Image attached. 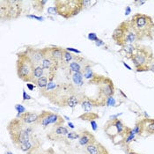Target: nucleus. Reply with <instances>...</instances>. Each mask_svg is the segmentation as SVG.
<instances>
[{"instance_id": "f257e3e1", "label": "nucleus", "mask_w": 154, "mask_h": 154, "mask_svg": "<svg viewBox=\"0 0 154 154\" xmlns=\"http://www.w3.org/2000/svg\"><path fill=\"white\" fill-rule=\"evenodd\" d=\"M7 131L9 133L12 143L19 148L21 144L31 141L34 137V128L31 124H26L18 117L12 119L7 124Z\"/></svg>"}, {"instance_id": "f03ea898", "label": "nucleus", "mask_w": 154, "mask_h": 154, "mask_svg": "<svg viewBox=\"0 0 154 154\" xmlns=\"http://www.w3.org/2000/svg\"><path fill=\"white\" fill-rule=\"evenodd\" d=\"M133 30L137 35L139 41L144 39L152 40L154 22L152 18L143 13H136L130 20Z\"/></svg>"}, {"instance_id": "7ed1b4c3", "label": "nucleus", "mask_w": 154, "mask_h": 154, "mask_svg": "<svg viewBox=\"0 0 154 154\" xmlns=\"http://www.w3.org/2000/svg\"><path fill=\"white\" fill-rule=\"evenodd\" d=\"M112 39L120 47H123L127 44H137V42H140L138 36L131 26L130 20L119 24L112 34Z\"/></svg>"}, {"instance_id": "20e7f679", "label": "nucleus", "mask_w": 154, "mask_h": 154, "mask_svg": "<svg viewBox=\"0 0 154 154\" xmlns=\"http://www.w3.org/2000/svg\"><path fill=\"white\" fill-rule=\"evenodd\" d=\"M154 58L152 50L150 47L137 44L131 57L137 72L149 71V66Z\"/></svg>"}, {"instance_id": "39448f33", "label": "nucleus", "mask_w": 154, "mask_h": 154, "mask_svg": "<svg viewBox=\"0 0 154 154\" xmlns=\"http://www.w3.org/2000/svg\"><path fill=\"white\" fill-rule=\"evenodd\" d=\"M35 65L28 58L25 51L17 53V62H16V69L17 75L20 79L26 83L34 82V71Z\"/></svg>"}, {"instance_id": "423d86ee", "label": "nucleus", "mask_w": 154, "mask_h": 154, "mask_svg": "<svg viewBox=\"0 0 154 154\" xmlns=\"http://www.w3.org/2000/svg\"><path fill=\"white\" fill-rule=\"evenodd\" d=\"M57 14L63 19H71L82 12L83 0H56L54 1Z\"/></svg>"}, {"instance_id": "0eeeda50", "label": "nucleus", "mask_w": 154, "mask_h": 154, "mask_svg": "<svg viewBox=\"0 0 154 154\" xmlns=\"http://www.w3.org/2000/svg\"><path fill=\"white\" fill-rule=\"evenodd\" d=\"M22 1L20 0H1L0 18L2 20H11L19 18L22 12Z\"/></svg>"}, {"instance_id": "6e6552de", "label": "nucleus", "mask_w": 154, "mask_h": 154, "mask_svg": "<svg viewBox=\"0 0 154 154\" xmlns=\"http://www.w3.org/2000/svg\"><path fill=\"white\" fill-rule=\"evenodd\" d=\"M131 128L126 126L121 119H109L104 125V131L112 141L120 137L122 139L125 137L126 133Z\"/></svg>"}, {"instance_id": "1a4fd4ad", "label": "nucleus", "mask_w": 154, "mask_h": 154, "mask_svg": "<svg viewBox=\"0 0 154 154\" xmlns=\"http://www.w3.org/2000/svg\"><path fill=\"white\" fill-rule=\"evenodd\" d=\"M91 83L96 84L99 89V99L105 100L107 98L115 94V85L113 81L107 77L97 75L94 79L90 81Z\"/></svg>"}, {"instance_id": "9d476101", "label": "nucleus", "mask_w": 154, "mask_h": 154, "mask_svg": "<svg viewBox=\"0 0 154 154\" xmlns=\"http://www.w3.org/2000/svg\"><path fill=\"white\" fill-rule=\"evenodd\" d=\"M35 124L42 126L43 128H47L50 125H53V127L62 126L64 124V119L63 116H61L58 114L43 110L41 114H39V117Z\"/></svg>"}, {"instance_id": "9b49d317", "label": "nucleus", "mask_w": 154, "mask_h": 154, "mask_svg": "<svg viewBox=\"0 0 154 154\" xmlns=\"http://www.w3.org/2000/svg\"><path fill=\"white\" fill-rule=\"evenodd\" d=\"M63 49L64 48H63L50 46L42 48V52L44 55L49 57L51 59L54 60L61 66L63 64Z\"/></svg>"}, {"instance_id": "f8f14e48", "label": "nucleus", "mask_w": 154, "mask_h": 154, "mask_svg": "<svg viewBox=\"0 0 154 154\" xmlns=\"http://www.w3.org/2000/svg\"><path fill=\"white\" fill-rule=\"evenodd\" d=\"M69 131L63 125L62 126H54L47 135V137L51 141H63L67 138Z\"/></svg>"}, {"instance_id": "ddd939ff", "label": "nucleus", "mask_w": 154, "mask_h": 154, "mask_svg": "<svg viewBox=\"0 0 154 154\" xmlns=\"http://www.w3.org/2000/svg\"><path fill=\"white\" fill-rule=\"evenodd\" d=\"M28 58L31 60V62L34 63L35 66L41 65L42 61L43 59V52L42 48H37L27 46L24 50Z\"/></svg>"}, {"instance_id": "4468645a", "label": "nucleus", "mask_w": 154, "mask_h": 154, "mask_svg": "<svg viewBox=\"0 0 154 154\" xmlns=\"http://www.w3.org/2000/svg\"><path fill=\"white\" fill-rule=\"evenodd\" d=\"M80 105L85 112H91L94 107L105 106V100H100V99H98V100L90 99V98L85 96Z\"/></svg>"}, {"instance_id": "2eb2a0df", "label": "nucleus", "mask_w": 154, "mask_h": 154, "mask_svg": "<svg viewBox=\"0 0 154 154\" xmlns=\"http://www.w3.org/2000/svg\"><path fill=\"white\" fill-rule=\"evenodd\" d=\"M85 152L86 154H110L107 148L97 140L85 146Z\"/></svg>"}, {"instance_id": "dca6fc26", "label": "nucleus", "mask_w": 154, "mask_h": 154, "mask_svg": "<svg viewBox=\"0 0 154 154\" xmlns=\"http://www.w3.org/2000/svg\"><path fill=\"white\" fill-rule=\"evenodd\" d=\"M41 65H42V68L47 71V72H48V73L56 72L57 70L60 67V65L57 63H56L54 60L51 59L49 57H48V56L44 55V54H43V59L42 61Z\"/></svg>"}, {"instance_id": "f3484780", "label": "nucleus", "mask_w": 154, "mask_h": 154, "mask_svg": "<svg viewBox=\"0 0 154 154\" xmlns=\"http://www.w3.org/2000/svg\"><path fill=\"white\" fill-rule=\"evenodd\" d=\"M141 125L143 133L148 135H154V119L143 118L137 121Z\"/></svg>"}, {"instance_id": "a211bd4d", "label": "nucleus", "mask_w": 154, "mask_h": 154, "mask_svg": "<svg viewBox=\"0 0 154 154\" xmlns=\"http://www.w3.org/2000/svg\"><path fill=\"white\" fill-rule=\"evenodd\" d=\"M95 140H96V138L93 133H91L88 131H84L80 133V137L79 138V143L81 146L85 147L88 144H90L91 143L94 142Z\"/></svg>"}, {"instance_id": "6ab92c4d", "label": "nucleus", "mask_w": 154, "mask_h": 154, "mask_svg": "<svg viewBox=\"0 0 154 154\" xmlns=\"http://www.w3.org/2000/svg\"><path fill=\"white\" fill-rule=\"evenodd\" d=\"M39 117V114L37 113H33V112H26L22 115H20V116H18V118H20L23 122L26 124H35L37 120Z\"/></svg>"}, {"instance_id": "aec40b11", "label": "nucleus", "mask_w": 154, "mask_h": 154, "mask_svg": "<svg viewBox=\"0 0 154 154\" xmlns=\"http://www.w3.org/2000/svg\"><path fill=\"white\" fill-rule=\"evenodd\" d=\"M137 44H127L123 47H122V48L119 50V53L121 55H122V57H125L127 58H130L132 57L135 49H136V47H137Z\"/></svg>"}, {"instance_id": "412c9836", "label": "nucleus", "mask_w": 154, "mask_h": 154, "mask_svg": "<svg viewBox=\"0 0 154 154\" xmlns=\"http://www.w3.org/2000/svg\"><path fill=\"white\" fill-rule=\"evenodd\" d=\"M37 145H41V143H40L39 141H38V139H37L35 137L31 141L26 143H24V144H21V145L19 147V149H20V150H21L22 152H28L29 151H31L33 148H35V147L37 146Z\"/></svg>"}, {"instance_id": "4be33fe9", "label": "nucleus", "mask_w": 154, "mask_h": 154, "mask_svg": "<svg viewBox=\"0 0 154 154\" xmlns=\"http://www.w3.org/2000/svg\"><path fill=\"white\" fill-rule=\"evenodd\" d=\"M82 73H83L84 79H87V80H90V81H92V80L94 79L95 76H96V74H95L94 72V71H93L92 66H91L89 63H85V64L84 65Z\"/></svg>"}, {"instance_id": "5701e85b", "label": "nucleus", "mask_w": 154, "mask_h": 154, "mask_svg": "<svg viewBox=\"0 0 154 154\" xmlns=\"http://www.w3.org/2000/svg\"><path fill=\"white\" fill-rule=\"evenodd\" d=\"M71 80L77 87H80L84 85V76L82 72H72Z\"/></svg>"}, {"instance_id": "b1692460", "label": "nucleus", "mask_w": 154, "mask_h": 154, "mask_svg": "<svg viewBox=\"0 0 154 154\" xmlns=\"http://www.w3.org/2000/svg\"><path fill=\"white\" fill-rule=\"evenodd\" d=\"M75 59H76V57H75ZM81 59L82 58L77 57V61L74 60V61H72L71 63L69 64V69L71 70V72H82L83 71L84 66H81V64L79 63H80L79 60Z\"/></svg>"}, {"instance_id": "393cba45", "label": "nucleus", "mask_w": 154, "mask_h": 154, "mask_svg": "<svg viewBox=\"0 0 154 154\" xmlns=\"http://www.w3.org/2000/svg\"><path fill=\"white\" fill-rule=\"evenodd\" d=\"M48 74L44 75L43 77H42V78H40V79H38L35 82V84L40 88L41 91H42V90H44V89L47 87L48 83Z\"/></svg>"}, {"instance_id": "a878e982", "label": "nucleus", "mask_w": 154, "mask_h": 154, "mask_svg": "<svg viewBox=\"0 0 154 154\" xmlns=\"http://www.w3.org/2000/svg\"><path fill=\"white\" fill-rule=\"evenodd\" d=\"M46 72L47 71H45L42 65H37L35 67V71H34V82L33 84H35L36 80L42 77H43L44 75H46Z\"/></svg>"}, {"instance_id": "bb28decb", "label": "nucleus", "mask_w": 154, "mask_h": 154, "mask_svg": "<svg viewBox=\"0 0 154 154\" xmlns=\"http://www.w3.org/2000/svg\"><path fill=\"white\" fill-rule=\"evenodd\" d=\"M31 3H32L33 7L35 11L39 12H42L43 9H44V6L48 3V1L47 0H35V1H32Z\"/></svg>"}, {"instance_id": "cd10ccee", "label": "nucleus", "mask_w": 154, "mask_h": 154, "mask_svg": "<svg viewBox=\"0 0 154 154\" xmlns=\"http://www.w3.org/2000/svg\"><path fill=\"white\" fill-rule=\"evenodd\" d=\"M79 119L83 120V121H94L95 119L99 118V115L96 114V113H94V112H85L84 113L83 115H81L79 117Z\"/></svg>"}, {"instance_id": "c85d7f7f", "label": "nucleus", "mask_w": 154, "mask_h": 154, "mask_svg": "<svg viewBox=\"0 0 154 154\" xmlns=\"http://www.w3.org/2000/svg\"><path fill=\"white\" fill-rule=\"evenodd\" d=\"M75 60V57H73V55L71 52L67 51L65 48L63 49V64H70L72 61Z\"/></svg>"}, {"instance_id": "c756f323", "label": "nucleus", "mask_w": 154, "mask_h": 154, "mask_svg": "<svg viewBox=\"0 0 154 154\" xmlns=\"http://www.w3.org/2000/svg\"><path fill=\"white\" fill-rule=\"evenodd\" d=\"M27 154H48V151L42 149L41 145H37L35 148H33L31 151H29Z\"/></svg>"}, {"instance_id": "7c9ffc66", "label": "nucleus", "mask_w": 154, "mask_h": 154, "mask_svg": "<svg viewBox=\"0 0 154 154\" xmlns=\"http://www.w3.org/2000/svg\"><path fill=\"white\" fill-rule=\"evenodd\" d=\"M14 107H15L16 111L18 112V114H17V116H16V117L20 116V115H22V114H24V113H26V107H24L23 105H20V104H16Z\"/></svg>"}, {"instance_id": "2f4dec72", "label": "nucleus", "mask_w": 154, "mask_h": 154, "mask_svg": "<svg viewBox=\"0 0 154 154\" xmlns=\"http://www.w3.org/2000/svg\"><path fill=\"white\" fill-rule=\"evenodd\" d=\"M105 105L106 106H113V107H115L116 105V100H115V98L113 97V96H110V97H108L107 98L106 100H105Z\"/></svg>"}, {"instance_id": "473e14b6", "label": "nucleus", "mask_w": 154, "mask_h": 154, "mask_svg": "<svg viewBox=\"0 0 154 154\" xmlns=\"http://www.w3.org/2000/svg\"><path fill=\"white\" fill-rule=\"evenodd\" d=\"M80 137V134H78L77 132L75 131H70L67 135V139H70V140H76V139H79Z\"/></svg>"}, {"instance_id": "72a5a7b5", "label": "nucleus", "mask_w": 154, "mask_h": 154, "mask_svg": "<svg viewBox=\"0 0 154 154\" xmlns=\"http://www.w3.org/2000/svg\"><path fill=\"white\" fill-rule=\"evenodd\" d=\"M26 18L32 19V20H36L38 21H43L44 20V18L43 17H42V16H36V15H34V14H27L26 15Z\"/></svg>"}, {"instance_id": "f704fd0d", "label": "nucleus", "mask_w": 154, "mask_h": 154, "mask_svg": "<svg viewBox=\"0 0 154 154\" xmlns=\"http://www.w3.org/2000/svg\"><path fill=\"white\" fill-rule=\"evenodd\" d=\"M87 38H88V40H90L92 42H94L99 40V37L97 36V35L95 33H89L88 35H87Z\"/></svg>"}, {"instance_id": "c9c22d12", "label": "nucleus", "mask_w": 154, "mask_h": 154, "mask_svg": "<svg viewBox=\"0 0 154 154\" xmlns=\"http://www.w3.org/2000/svg\"><path fill=\"white\" fill-rule=\"evenodd\" d=\"M22 91H23V92H22V98H23L22 100H23V101H26V100H30L32 99V97H31L29 94H26V92L24 89L22 90Z\"/></svg>"}, {"instance_id": "e433bc0d", "label": "nucleus", "mask_w": 154, "mask_h": 154, "mask_svg": "<svg viewBox=\"0 0 154 154\" xmlns=\"http://www.w3.org/2000/svg\"><path fill=\"white\" fill-rule=\"evenodd\" d=\"M92 3H94V2H91V1H88V0H83L84 9L90 8L92 6Z\"/></svg>"}, {"instance_id": "4c0bfd02", "label": "nucleus", "mask_w": 154, "mask_h": 154, "mask_svg": "<svg viewBox=\"0 0 154 154\" xmlns=\"http://www.w3.org/2000/svg\"><path fill=\"white\" fill-rule=\"evenodd\" d=\"M48 14H51V15H57V9H56L55 6L49 7L48 9Z\"/></svg>"}, {"instance_id": "58836bf2", "label": "nucleus", "mask_w": 154, "mask_h": 154, "mask_svg": "<svg viewBox=\"0 0 154 154\" xmlns=\"http://www.w3.org/2000/svg\"><path fill=\"white\" fill-rule=\"evenodd\" d=\"M65 49L69 52H72V53H76V54H81V51L77 49V48H65Z\"/></svg>"}, {"instance_id": "ea45409f", "label": "nucleus", "mask_w": 154, "mask_h": 154, "mask_svg": "<svg viewBox=\"0 0 154 154\" xmlns=\"http://www.w3.org/2000/svg\"><path fill=\"white\" fill-rule=\"evenodd\" d=\"M90 123H91V126H92L93 131H97V130H98V124H97L96 121H95V120H94V121H91V122H90Z\"/></svg>"}, {"instance_id": "a19ab883", "label": "nucleus", "mask_w": 154, "mask_h": 154, "mask_svg": "<svg viewBox=\"0 0 154 154\" xmlns=\"http://www.w3.org/2000/svg\"><path fill=\"white\" fill-rule=\"evenodd\" d=\"M95 45H96L97 47H101V46H104V45H105V42H104L102 40L99 39L97 42H95Z\"/></svg>"}, {"instance_id": "79ce46f5", "label": "nucleus", "mask_w": 154, "mask_h": 154, "mask_svg": "<svg viewBox=\"0 0 154 154\" xmlns=\"http://www.w3.org/2000/svg\"><path fill=\"white\" fill-rule=\"evenodd\" d=\"M26 87L29 91H33L35 88V84H31V83H26Z\"/></svg>"}, {"instance_id": "37998d69", "label": "nucleus", "mask_w": 154, "mask_h": 154, "mask_svg": "<svg viewBox=\"0 0 154 154\" xmlns=\"http://www.w3.org/2000/svg\"><path fill=\"white\" fill-rule=\"evenodd\" d=\"M130 13H131V6H126V9H125V15L128 16V15H130Z\"/></svg>"}, {"instance_id": "c03bdc74", "label": "nucleus", "mask_w": 154, "mask_h": 154, "mask_svg": "<svg viewBox=\"0 0 154 154\" xmlns=\"http://www.w3.org/2000/svg\"><path fill=\"white\" fill-rule=\"evenodd\" d=\"M134 3H135V5H137V6H140L142 5H144L146 2L145 1H135Z\"/></svg>"}, {"instance_id": "a18cd8bd", "label": "nucleus", "mask_w": 154, "mask_h": 154, "mask_svg": "<svg viewBox=\"0 0 154 154\" xmlns=\"http://www.w3.org/2000/svg\"><path fill=\"white\" fill-rule=\"evenodd\" d=\"M149 71L154 72V58L153 60H152V63H151L150 66H149Z\"/></svg>"}, {"instance_id": "49530a36", "label": "nucleus", "mask_w": 154, "mask_h": 154, "mask_svg": "<svg viewBox=\"0 0 154 154\" xmlns=\"http://www.w3.org/2000/svg\"><path fill=\"white\" fill-rule=\"evenodd\" d=\"M122 113H120V114H116V115H115V116H111L109 119H117L120 116H122Z\"/></svg>"}, {"instance_id": "de8ad7c7", "label": "nucleus", "mask_w": 154, "mask_h": 154, "mask_svg": "<svg viewBox=\"0 0 154 154\" xmlns=\"http://www.w3.org/2000/svg\"><path fill=\"white\" fill-rule=\"evenodd\" d=\"M122 63H123V65H124V66H125L126 68H128V69H129L130 71H131V70H132V68H131V66H129V65H128V64H127L126 63H124V62H122Z\"/></svg>"}, {"instance_id": "09e8293b", "label": "nucleus", "mask_w": 154, "mask_h": 154, "mask_svg": "<svg viewBox=\"0 0 154 154\" xmlns=\"http://www.w3.org/2000/svg\"><path fill=\"white\" fill-rule=\"evenodd\" d=\"M68 126H69V127H70L71 129H74V128H75L74 124H73L72 122H68Z\"/></svg>"}, {"instance_id": "8fccbe9b", "label": "nucleus", "mask_w": 154, "mask_h": 154, "mask_svg": "<svg viewBox=\"0 0 154 154\" xmlns=\"http://www.w3.org/2000/svg\"><path fill=\"white\" fill-rule=\"evenodd\" d=\"M63 118L65 119V120H67V121H69V122L71 121V118H70V117H68V116H63Z\"/></svg>"}, {"instance_id": "3c124183", "label": "nucleus", "mask_w": 154, "mask_h": 154, "mask_svg": "<svg viewBox=\"0 0 154 154\" xmlns=\"http://www.w3.org/2000/svg\"><path fill=\"white\" fill-rule=\"evenodd\" d=\"M48 154H54V152H53V150H48Z\"/></svg>"}, {"instance_id": "603ef678", "label": "nucleus", "mask_w": 154, "mask_h": 154, "mask_svg": "<svg viewBox=\"0 0 154 154\" xmlns=\"http://www.w3.org/2000/svg\"><path fill=\"white\" fill-rule=\"evenodd\" d=\"M5 154H13L12 152H10V151H7V152H5Z\"/></svg>"}, {"instance_id": "864d4df0", "label": "nucleus", "mask_w": 154, "mask_h": 154, "mask_svg": "<svg viewBox=\"0 0 154 154\" xmlns=\"http://www.w3.org/2000/svg\"><path fill=\"white\" fill-rule=\"evenodd\" d=\"M129 154H140V153H137V152H130Z\"/></svg>"}]
</instances>
